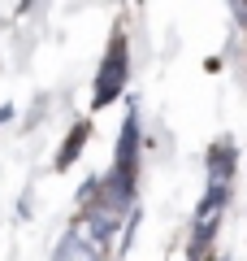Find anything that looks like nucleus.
I'll return each mask as SVG.
<instances>
[{"instance_id":"1","label":"nucleus","mask_w":247,"mask_h":261,"mask_svg":"<svg viewBox=\"0 0 247 261\" xmlns=\"http://www.w3.org/2000/svg\"><path fill=\"white\" fill-rule=\"evenodd\" d=\"M126 70H130V57H126V35L121 31H113L109 39V53H104V65L100 74H96V109H104V105H113L121 92H126Z\"/></svg>"},{"instance_id":"2","label":"nucleus","mask_w":247,"mask_h":261,"mask_svg":"<svg viewBox=\"0 0 247 261\" xmlns=\"http://www.w3.org/2000/svg\"><path fill=\"white\" fill-rule=\"evenodd\" d=\"M56 261H100V244H91L82 231H70L56 248Z\"/></svg>"},{"instance_id":"3","label":"nucleus","mask_w":247,"mask_h":261,"mask_svg":"<svg viewBox=\"0 0 247 261\" xmlns=\"http://www.w3.org/2000/svg\"><path fill=\"white\" fill-rule=\"evenodd\" d=\"M87 135H91V126H87V122H78V126L70 130V140H65V144H61V152H56V170L74 166V157L82 152V144H87Z\"/></svg>"},{"instance_id":"4","label":"nucleus","mask_w":247,"mask_h":261,"mask_svg":"<svg viewBox=\"0 0 247 261\" xmlns=\"http://www.w3.org/2000/svg\"><path fill=\"white\" fill-rule=\"evenodd\" d=\"M234 13H238V18H243V22H247V5H234Z\"/></svg>"}]
</instances>
